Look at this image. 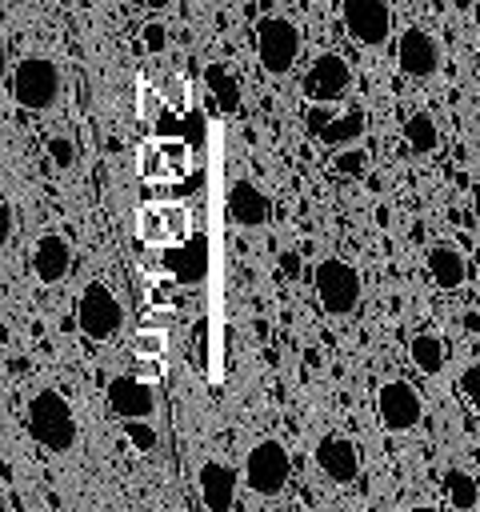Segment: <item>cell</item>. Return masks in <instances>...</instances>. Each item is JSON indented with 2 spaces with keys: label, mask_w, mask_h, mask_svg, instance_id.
I'll use <instances>...</instances> for the list:
<instances>
[{
  "label": "cell",
  "mask_w": 480,
  "mask_h": 512,
  "mask_svg": "<svg viewBox=\"0 0 480 512\" xmlns=\"http://www.w3.org/2000/svg\"><path fill=\"white\" fill-rule=\"evenodd\" d=\"M48 156H52L56 168H72V164H76V144H72L68 136H52V140H48Z\"/></svg>",
  "instance_id": "cell-25"
},
{
  "label": "cell",
  "mask_w": 480,
  "mask_h": 512,
  "mask_svg": "<svg viewBox=\"0 0 480 512\" xmlns=\"http://www.w3.org/2000/svg\"><path fill=\"white\" fill-rule=\"evenodd\" d=\"M440 488H444V496H448V504H452L456 512H472V508L480 504V484H476V476L464 472V468H448L444 480H440Z\"/></svg>",
  "instance_id": "cell-20"
},
{
  "label": "cell",
  "mask_w": 480,
  "mask_h": 512,
  "mask_svg": "<svg viewBox=\"0 0 480 512\" xmlns=\"http://www.w3.org/2000/svg\"><path fill=\"white\" fill-rule=\"evenodd\" d=\"M256 56L268 76H288L300 56V28L288 16H268L256 24Z\"/></svg>",
  "instance_id": "cell-5"
},
{
  "label": "cell",
  "mask_w": 480,
  "mask_h": 512,
  "mask_svg": "<svg viewBox=\"0 0 480 512\" xmlns=\"http://www.w3.org/2000/svg\"><path fill=\"white\" fill-rule=\"evenodd\" d=\"M408 356H412V364H416L424 376H436V372L444 368V340L432 336V332H420V336H412Z\"/></svg>",
  "instance_id": "cell-21"
},
{
  "label": "cell",
  "mask_w": 480,
  "mask_h": 512,
  "mask_svg": "<svg viewBox=\"0 0 480 512\" xmlns=\"http://www.w3.org/2000/svg\"><path fill=\"white\" fill-rule=\"evenodd\" d=\"M412 512H436V508H428V504H416V508H412Z\"/></svg>",
  "instance_id": "cell-33"
},
{
  "label": "cell",
  "mask_w": 480,
  "mask_h": 512,
  "mask_svg": "<svg viewBox=\"0 0 480 512\" xmlns=\"http://www.w3.org/2000/svg\"><path fill=\"white\" fill-rule=\"evenodd\" d=\"M424 268H428L436 288H460L468 280V264L452 244H432L428 256H424Z\"/></svg>",
  "instance_id": "cell-17"
},
{
  "label": "cell",
  "mask_w": 480,
  "mask_h": 512,
  "mask_svg": "<svg viewBox=\"0 0 480 512\" xmlns=\"http://www.w3.org/2000/svg\"><path fill=\"white\" fill-rule=\"evenodd\" d=\"M280 272H284V276H296V272H300V256H296V252H284V256H280Z\"/></svg>",
  "instance_id": "cell-30"
},
{
  "label": "cell",
  "mask_w": 480,
  "mask_h": 512,
  "mask_svg": "<svg viewBox=\"0 0 480 512\" xmlns=\"http://www.w3.org/2000/svg\"><path fill=\"white\" fill-rule=\"evenodd\" d=\"M120 324H124V308L112 296V288L100 284V280H88L84 292H80V300H76V328L88 340L100 344V340H112L120 332Z\"/></svg>",
  "instance_id": "cell-4"
},
{
  "label": "cell",
  "mask_w": 480,
  "mask_h": 512,
  "mask_svg": "<svg viewBox=\"0 0 480 512\" xmlns=\"http://www.w3.org/2000/svg\"><path fill=\"white\" fill-rule=\"evenodd\" d=\"M460 392H464V400L480 412V364H468V368L460 372Z\"/></svg>",
  "instance_id": "cell-28"
},
{
  "label": "cell",
  "mask_w": 480,
  "mask_h": 512,
  "mask_svg": "<svg viewBox=\"0 0 480 512\" xmlns=\"http://www.w3.org/2000/svg\"><path fill=\"white\" fill-rule=\"evenodd\" d=\"M140 4H144V8H156V12H160V8H168L172 0H140Z\"/></svg>",
  "instance_id": "cell-32"
},
{
  "label": "cell",
  "mask_w": 480,
  "mask_h": 512,
  "mask_svg": "<svg viewBox=\"0 0 480 512\" xmlns=\"http://www.w3.org/2000/svg\"><path fill=\"white\" fill-rule=\"evenodd\" d=\"M376 416L388 432H412L424 416V404H420V392L404 380H388L376 388Z\"/></svg>",
  "instance_id": "cell-9"
},
{
  "label": "cell",
  "mask_w": 480,
  "mask_h": 512,
  "mask_svg": "<svg viewBox=\"0 0 480 512\" xmlns=\"http://www.w3.org/2000/svg\"><path fill=\"white\" fill-rule=\"evenodd\" d=\"M312 284H316V300L328 316H352L356 304H360V272L340 260V256H328L316 264L312 272Z\"/></svg>",
  "instance_id": "cell-3"
},
{
  "label": "cell",
  "mask_w": 480,
  "mask_h": 512,
  "mask_svg": "<svg viewBox=\"0 0 480 512\" xmlns=\"http://www.w3.org/2000/svg\"><path fill=\"white\" fill-rule=\"evenodd\" d=\"M140 44H144V52H164V44H168V28H164L160 20H148V24L140 28Z\"/></svg>",
  "instance_id": "cell-26"
},
{
  "label": "cell",
  "mask_w": 480,
  "mask_h": 512,
  "mask_svg": "<svg viewBox=\"0 0 480 512\" xmlns=\"http://www.w3.org/2000/svg\"><path fill=\"white\" fill-rule=\"evenodd\" d=\"M28 436L40 444V448H48V452H68L72 444H76V416H72V404L60 396V392H52V388H44V392H36L32 400H28Z\"/></svg>",
  "instance_id": "cell-1"
},
{
  "label": "cell",
  "mask_w": 480,
  "mask_h": 512,
  "mask_svg": "<svg viewBox=\"0 0 480 512\" xmlns=\"http://www.w3.org/2000/svg\"><path fill=\"white\" fill-rule=\"evenodd\" d=\"M12 100L28 112H44L60 100V68L48 56H24L12 68Z\"/></svg>",
  "instance_id": "cell-2"
},
{
  "label": "cell",
  "mask_w": 480,
  "mask_h": 512,
  "mask_svg": "<svg viewBox=\"0 0 480 512\" xmlns=\"http://www.w3.org/2000/svg\"><path fill=\"white\" fill-rule=\"evenodd\" d=\"M396 64H400L404 76L424 80V76H432L440 68V44L424 28H404L396 36Z\"/></svg>",
  "instance_id": "cell-10"
},
{
  "label": "cell",
  "mask_w": 480,
  "mask_h": 512,
  "mask_svg": "<svg viewBox=\"0 0 480 512\" xmlns=\"http://www.w3.org/2000/svg\"><path fill=\"white\" fill-rule=\"evenodd\" d=\"M364 168H368V152L364 148H336V156H332V172L336 176H364Z\"/></svg>",
  "instance_id": "cell-23"
},
{
  "label": "cell",
  "mask_w": 480,
  "mask_h": 512,
  "mask_svg": "<svg viewBox=\"0 0 480 512\" xmlns=\"http://www.w3.org/2000/svg\"><path fill=\"white\" fill-rule=\"evenodd\" d=\"M292 472V456L280 440H256L252 452L244 456V480L256 496H276L288 484Z\"/></svg>",
  "instance_id": "cell-6"
},
{
  "label": "cell",
  "mask_w": 480,
  "mask_h": 512,
  "mask_svg": "<svg viewBox=\"0 0 480 512\" xmlns=\"http://www.w3.org/2000/svg\"><path fill=\"white\" fill-rule=\"evenodd\" d=\"M228 216L240 228H264L272 220V200L264 188H256L252 180H236L228 188Z\"/></svg>",
  "instance_id": "cell-13"
},
{
  "label": "cell",
  "mask_w": 480,
  "mask_h": 512,
  "mask_svg": "<svg viewBox=\"0 0 480 512\" xmlns=\"http://www.w3.org/2000/svg\"><path fill=\"white\" fill-rule=\"evenodd\" d=\"M32 272L40 284H60L72 272V244L60 232H44L32 248Z\"/></svg>",
  "instance_id": "cell-14"
},
{
  "label": "cell",
  "mask_w": 480,
  "mask_h": 512,
  "mask_svg": "<svg viewBox=\"0 0 480 512\" xmlns=\"http://www.w3.org/2000/svg\"><path fill=\"white\" fill-rule=\"evenodd\" d=\"M104 396H108V408H112L120 420H148L152 408H156L152 388H148L144 380H136V376H112Z\"/></svg>",
  "instance_id": "cell-11"
},
{
  "label": "cell",
  "mask_w": 480,
  "mask_h": 512,
  "mask_svg": "<svg viewBox=\"0 0 480 512\" xmlns=\"http://www.w3.org/2000/svg\"><path fill=\"white\" fill-rule=\"evenodd\" d=\"M472 212H476V216H480V180H476V184H472Z\"/></svg>",
  "instance_id": "cell-31"
},
{
  "label": "cell",
  "mask_w": 480,
  "mask_h": 512,
  "mask_svg": "<svg viewBox=\"0 0 480 512\" xmlns=\"http://www.w3.org/2000/svg\"><path fill=\"white\" fill-rule=\"evenodd\" d=\"M164 348H168L164 332H152V328L136 332V340H132V352H136V356H148V360H160V356H164Z\"/></svg>",
  "instance_id": "cell-24"
},
{
  "label": "cell",
  "mask_w": 480,
  "mask_h": 512,
  "mask_svg": "<svg viewBox=\"0 0 480 512\" xmlns=\"http://www.w3.org/2000/svg\"><path fill=\"white\" fill-rule=\"evenodd\" d=\"M196 480H200V500H204L208 512H232V504H236V472L228 464L208 460V464H200Z\"/></svg>",
  "instance_id": "cell-15"
},
{
  "label": "cell",
  "mask_w": 480,
  "mask_h": 512,
  "mask_svg": "<svg viewBox=\"0 0 480 512\" xmlns=\"http://www.w3.org/2000/svg\"><path fill=\"white\" fill-rule=\"evenodd\" d=\"M364 128H368V112H364L360 104H352V108L336 112V116L316 132V140L328 144V148H348V144H356V140L364 136Z\"/></svg>",
  "instance_id": "cell-18"
},
{
  "label": "cell",
  "mask_w": 480,
  "mask_h": 512,
  "mask_svg": "<svg viewBox=\"0 0 480 512\" xmlns=\"http://www.w3.org/2000/svg\"><path fill=\"white\" fill-rule=\"evenodd\" d=\"M204 84L212 92V100L224 108V112H240V80L232 76V68H224L220 60H212L204 68Z\"/></svg>",
  "instance_id": "cell-19"
},
{
  "label": "cell",
  "mask_w": 480,
  "mask_h": 512,
  "mask_svg": "<svg viewBox=\"0 0 480 512\" xmlns=\"http://www.w3.org/2000/svg\"><path fill=\"white\" fill-rule=\"evenodd\" d=\"M340 20H344V32L364 48H380L392 36L388 0H340Z\"/></svg>",
  "instance_id": "cell-7"
},
{
  "label": "cell",
  "mask_w": 480,
  "mask_h": 512,
  "mask_svg": "<svg viewBox=\"0 0 480 512\" xmlns=\"http://www.w3.org/2000/svg\"><path fill=\"white\" fill-rule=\"evenodd\" d=\"M184 208H140L136 232L144 244H164V240H180L184 236Z\"/></svg>",
  "instance_id": "cell-16"
},
{
  "label": "cell",
  "mask_w": 480,
  "mask_h": 512,
  "mask_svg": "<svg viewBox=\"0 0 480 512\" xmlns=\"http://www.w3.org/2000/svg\"><path fill=\"white\" fill-rule=\"evenodd\" d=\"M124 432H128V440H132L140 452H152V448H156V428H148V424H140V420H124Z\"/></svg>",
  "instance_id": "cell-27"
},
{
  "label": "cell",
  "mask_w": 480,
  "mask_h": 512,
  "mask_svg": "<svg viewBox=\"0 0 480 512\" xmlns=\"http://www.w3.org/2000/svg\"><path fill=\"white\" fill-rule=\"evenodd\" d=\"M348 84H352L348 60L336 56V52H320V56L308 64V72H304V80H300V92H304L308 104H332V100H340V96L348 92Z\"/></svg>",
  "instance_id": "cell-8"
},
{
  "label": "cell",
  "mask_w": 480,
  "mask_h": 512,
  "mask_svg": "<svg viewBox=\"0 0 480 512\" xmlns=\"http://www.w3.org/2000/svg\"><path fill=\"white\" fill-rule=\"evenodd\" d=\"M404 144H408L412 152H420V156L436 152V144H440L436 120H432V116H424V112H412V116L404 120Z\"/></svg>",
  "instance_id": "cell-22"
},
{
  "label": "cell",
  "mask_w": 480,
  "mask_h": 512,
  "mask_svg": "<svg viewBox=\"0 0 480 512\" xmlns=\"http://www.w3.org/2000/svg\"><path fill=\"white\" fill-rule=\"evenodd\" d=\"M316 464H320V472H324L328 480L348 484V480L360 476V448H356V440H348V436H324V440L316 444Z\"/></svg>",
  "instance_id": "cell-12"
},
{
  "label": "cell",
  "mask_w": 480,
  "mask_h": 512,
  "mask_svg": "<svg viewBox=\"0 0 480 512\" xmlns=\"http://www.w3.org/2000/svg\"><path fill=\"white\" fill-rule=\"evenodd\" d=\"M332 116H336V112H332L328 104H308V112H304V128H308V136L316 140V132H320V128H324Z\"/></svg>",
  "instance_id": "cell-29"
}]
</instances>
